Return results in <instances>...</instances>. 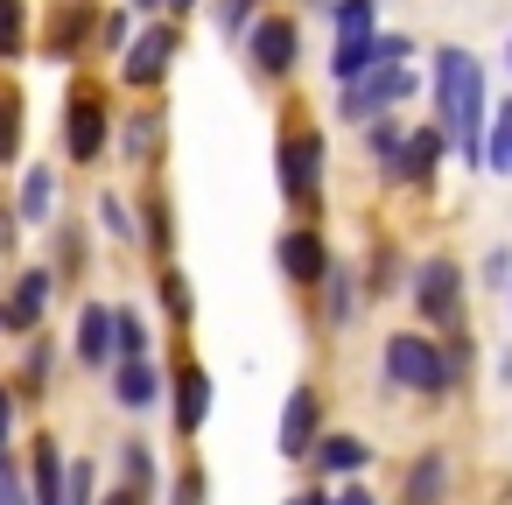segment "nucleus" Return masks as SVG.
I'll use <instances>...</instances> for the list:
<instances>
[{
    "instance_id": "obj_1",
    "label": "nucleus",
    "mask_w": 512,
    "mask_h": 505,
    "mask_svg": "<svg viewBox=\"0 0 512 505\" xmlns=\"http://www.w3.org/2000/svg\"><path fill=\"white\" fill-rule=\"evenodd\" d=\"M435 113H442V148H456L470 169L484 162V120H491V99H484V71L470 50H442L435 57Z\"/></svg>"
},
{
    "instance_id": "obj_2",
    "label": "nucleus",
    "mask_w": 512,
    "mask_h": 505,
    "mask_svg": "<svg viewBox=\"0 0 512 505\" xmlns=\"http://www.w3.org/2000/svg\"><path fill=\"white\" fill-rule=\"evenodd\" d=\"M407 57H414V43H407V36H379V64H372L365 78H351V85H344L337 113H344V120H372L379 106L414 99V71H407Z\"/></svg>"
},
{
    "instance_id": "obj_3",
    "label": "nucleus",
    "mask_w": 512,
    "mask_h": 505,
    "mask_svg": "<svg viewBox=\"0 0 512 505\" xmlns=\"http://www.w3.org/2000/svg\"><path fill=\"white\" fill-rule=\"evenodd\" d=\"M379 365H386V379L407 386V393H449V386H456V358H449L435 337H414V330L386 337Z\"/></svg>"
},
{
    "instance_id": "obj_4",
    "label": "nucleus",
    "mask_w": 512,
    "mask_h": 505,
    "mask_svg": "<svg viewBox=\"0 0 512 505\" xmlns=\"http://www.w3.org/2000/svg\"><path fill=\"white\" fill-rule=\"evenodd\" d=\"M246 50H253L260 78H288V71H295V57H302V29H295L288 15H267V22H253Z\"/></svg>"
},
{
    "instance_id": "obj_5",
    "label": "nucleus",
    "mask_w": 512,
    "mask_h": 505,
    "mask_svg": "<svg viewBox=\"0 0 512 505\" xmlns=\"http://www.w3.org/2000/svg\"><path fill=\"white\" fill-rule=\"evenodd\" d=\"M414 309H421L428 323H456V316H463V274H456L449 260H428V267L414 274Z\"/></svg>"
},
{
    "instance_id": "obj_6",
    "label": "nucleus",
    "mask_w": 512,
    "mask_h": 505,
    "mask_svg": "<svg viewBox=\"0 0 512 505\" xmlns=\"http://www.w3.org/2000/svg\"><path fill=\"white\" fill-rule=\"evenodd\" d=\"M316 162H323L316 134H281V190H288L295 204L316 197Z\"/></svg>"
},
{
    "instance_id": "obj_7",
    "label": "nucleus",
    "mask_w": 512,
    "mask_h": 505,
    "mask_svg": "<svg viewBox=\"0 0 512 505\" xmlns=\"http://www.w3.org/2000/svg\"><path fill=\"white\" fill-rule=\"evenodd\" d=\"M274 260H281V274L288 281H302V288H316L323 274H330V253H323V239L302 225V232H288L281 246H274Z\"/></svg>"
},
{
    "instance_id": "obj_8",
    "label": "nucleus",
    "mask_w": 512,
    "mask_h": 505,
    "mask_svg": "<svg viewBox=\"0 0 512 505\" xmlns=\"http://www.w3.org/2000/svg\"><path fill=\"white\" fill-rule=\"evenodd\" d=\"M316 449V386H295L288 407H281V456H309Z\"/></svg>"
},
{
    "instance_id": "obj_9",
    "label": "nucleus",
    "mask_w": 512,
    "mask_h": 505,
    "mask_svg": "<svg viewBox=\"0 0 512 505\" xmlns=\"http://www.w3.org/2000/svg\"><path fill=\"white\" fill-rule=\"evenodd\" d=\"M50 281H57V274H43V267L15 281V295L0 302V316H8V330H36V323H43V309H50Z\"/></svg>"
},
{
    "instance_id": "obj_10",
    "label": "nucleus",
    "mask_w": 512,
    "mask_h": 505,
    "mask_svg": "<svg viewBox=\"0 0 512 505\" xmlns=\"http://www.w3.org/2000/svg\"><path fill=\"white\" fill-rule=\"evenodd\" d=\"M169 57H176V29H148V36L127 50L120 71H127V85H155V78L169 71Z\"/></svg>"
},
{
    "instance_id": "obj_11",
    "label": "nucleus",
    "mask_w": 512,
    "mask_h": 505,
    "mask_svg": "<svg viewBox=\"0 0 512 505\" xmlns=\"http://www.w3.org/2000/svg\"><path fill=\"white\" fill-rule=\"evenodd\" d=\"M204 414H211V372H204V365H183V372H176V428L197 435Z\"/></svg>"
},
{
    "instance_id": "obj_12",
    "label": "nucleus",
    "mask_w": 512,
    "mask_h": 505,
    "mask_svg": "<svg viewBox=\"0 0 512 505\" xmlns=\"http://www.w3.org/2000/svg\"><path fill=\"white\" fill-rule=\"evenodd\" d=\"M442 484H449V456H442V449H421L414 470L400 477V498H407V505H442Z\"/></svg>"
},
{
    "instance_id": "obj_13",
    "label": "nucleus",
    "mask_w": 512,
    "mask_h": 505,
    "mask_svg": "<svg viewBox=\"0 0 512 505\" xmlns=\"http://www.w3.org/2000/svg\"><path fill=\"white\" fill-rule=\"evenodd\" d=\"M113 400H120V407H155V400H162V372H155L148 358H120V372H113Z\"/></svg>"
},
{
    "instance_id": "obj_14",
    "label": "nucleus",
    "mask_w": 512,
    "mask_h": 505,
    "mask_svg": "<svg viewBox=\"0 0 512 505\" xmlns=\"http://www.w3.org/2000/svg\"><path fill=\"white\" fill-rule=\"evenodd\" d=\"M64 141H71V155H78V162H92V155L106 148V113H99L92 99H78V106L64 113Z\"/></svg>"
},
{
    "instance_id": "obj_15",
    "label": "nucleus",
    "mask_w": 512,
    "mask_h": 505,
    "mask_svg": "<svg viewBox=\"0 0 512 505\" xmlns=\"http://www.w3.org/2000/svg\"><path fill=\"white\" fill-rule=\"evenodd\" d=\"M309 456H316V470H323V477H351V470H365V463H372V442H365V435H330V442H316Z\"/></svg>"
},
{
    "instance_id": "obj_16",
    "label": "nucleus",
    "mask_w": 512,
    "mask_h": 505,
    "mask_svg": "<svg viewBox=\"0 0 512 505\" xmlns=\"http://www.w3.org/2000/svg\"><path fill=\"white\" fill-rule=\"evenodd\" d=\"M435 155H442V134H435V127H414V134L400 141V155H393V162H400L393 176H407V183H428V176H435Z\"/></svg>"
},
{
    "instance_id": "obj_17",
    "label": "nucleus",
    "mask_w": 512,
    "mask_h": 505,
    "mask_svg": "<svg viewBox=\"0 0 512 505\" xmlns=\"http://www.w3.org/2000/svg\"><path fill=\"white\" fill-rule=\"evenodd\" d=\"M50 204H57V176L50 169H29L22 176V197H15V225H43Z\"/></svg>"
},
{
    "instance_id": "obj_18",
    "label": "nucleus",
    "mask_w": 512,
    "mask_h": 505,
    "mask_svg": "<svg viewBox=\"0 0 512 505\" xmlns=\"http://www.w3.org/2000/svg\"><path fill=\"white\" fill-rule=\"evenodd\" d=\"M78 358H85V365H106V358H113V309L92 302V309L78 316Z\"/></svg>"
},
{
    "instance_id": "obj_19",
    "label": "nucleus",
    "mask_w": 512,
    "mask_h": 505,
    "mask_svg": "<svg viewBox=\"0 0 512 505\" xmlns=\"http://www.w3.org/2000/svg\"><path fill=\"white\" fill-rule=\"evenodd\" d=\"M36 505H64V449L36 442Z\"/></svg>"
},
{
    "instance_id": "obj_20",
    "label": "nucleus",
    "mask_w": 512,
    "mask_h": 505,
    "mask_svg": "<svg viewBox=\"0 0 512 505\" xmlns=\"http://www.w3.org/2000/svg\"><path fill=\"white\" fill-rule=\"evenodd\" d=\"M372 15H379V0H330L337 43H351V36H372Z\"/></svg>"
},
{
    "instance_id": "obj_21",
    "label": "nucleus",
    "mask_w": 512,
    "mask_h": 505,
    "mask_svg": "<svg viewBox=\"0 0 512 505\" xmlns=\"http://www.w3.org/2000/svg\"><path fill=\"white\" fill-rule=\"evenodd\" d=\"M113 358H148V323L134 309H113Z\"/></svg>"
},
{
    "instance_id": "obj_22",
    "label": "nucleus",
    "mask_w": 512,
    "mask_h": 505,
    "mask_svg": "<svg viewBox=\"0 0 512 505\" xmlns=\"http://www.w3.org/2000/svg\"><path fill=\"white\" fill-rule=\"evenodd\" d=\"M22 36H29V0H0V57H22Z\"/></svg>"
},
{
    "instance_id": "obj_23",
    "label": "nucleus",
    "mask_w": 512,
    "mask_h": 505,
    "mask_svg": "<svg viewBox=\"0 0 512 505\" xmlns=\"http://www.w3.org/2000/svg\"><path fill=\"white\" fill-rule=\"evenodd\" d=\"M351 281H358V274H344V267H330V274L316 281V288H330V309H323L330 323H351V309H358V288H351Z\"/></svg>"
},
{
    "instance_id": "obj_24",
    "label": "nucleus",
    "mask_w": 512,
    "mask_h": 505,
    "mask_svg": "<svg viewBox=\"0 0 512 505\" xmlns=\"http://www.w3.org/2000/svg\"><path fill=\"white\" fill-rule=\"evenodd\" d=\"M120 477H127V491H134V498H148V491H155V463H148V442H127V449H120Z\"/></svg>"
},
{
    "instance_id": "obj_25",
    "label": "nucleus",
    "mask_w": 512,
    "mask_h": 505,
    "mask_svg": "<svg viewBox=\"0 0 512 505\" xmlns=\"http://www.w3.org/2000/svg\"><path fill=\"white\" fill-rule=\"evenodd\" d=\"M491 120H498V134L484 141V169H498V176H512V106H498Z\"/></svg>"
},
{
    "instance_id": "obj_26",
    "label": "nucleus",
    "mask_w": 512,
    "mask_h": 505,
    "mask_svg": "<svg viewBox=\"0 0 512 505\" xmlns=\"http://www.w3.org/2000/svg\"><path fill=\"white\" fill-rule=\"evenodd\" d=\"M92 491H99V470H92V463H85V456H78V463H71V470H64V505H99V498H92Z\"/></svg>"
},
{
    "instance_id": "obj_27",
    "label": "nucleus",
    "mask_w": 512,
    "mask_h": 505,
    "mask_svg": "<svg viewBox=\"0 0 512 505\" xmlns=\"http://www.w3.org/2000/svg\"><path fill=\"white\" fill-rule=\"evenodd\" d=\"M155 141H162V120H155V113H134V127H127V155H134V162H148V155H155Z\"/></svg>"
},
{
    "instance_id": "obj_28",
    "label": "nucleus",
    "mask_w": 512,
    "mask_h": 505,
    "mask_svg": "<svg viewBox=\"0 0 512 505\" xmlns=\"http://www.w3.org/2000/svg\"><path fill=\"white\" fill-rule=\"evenodd\" d=\"M15 148H22V113L0 99V162H15Z\"/></svg>"
},
{
    "instance_id": "obj_29",
    "label": "nucleus",
    "mask_w": 512,
    "mask_h": 505,
    "mask_svg": "<svg viewBox=\"0 0 512 505\" xmlns=\"http://www.w3.org/2000/svg\"><path fill=\"white\" fill-rule=\"evenodd\" d=\"M400 141H407V127H400V120H379V127H372V155H379V162H393V155H400Z\"/></svg>"
},
{
    "instance_id": "obj_30",
    "label": "nucleus",
    "mask_w": 512,
    "mask_h": 505,
    "mask_svg": "<svg viewBox=\"0 0 512 505\" xmlns=\"http://www.w3.org/2000/svg\"><path fill=\"white\" fill-rule=\"evenodd\" d=\"M99 218H106V232H113V239H134V211H127L120 197H99Z\"/></svg>"
},
{
    "instance_id": "obj_31",
    "label": "nucleus",
    "mask_w": 512,
    "mask_h": 505,
    "mask_svg": "<svg viewBox=\"0 0 512 505\" xmlns=\"http://www.w3.org/2000/svg\"><path fill=\"white\" fill-rule=\"evenodd\" d=\"M169 505H204V470H197V463L169 484Z\"/></svg>"
},
{
    "instance_id": "obj_32",
    "label": "nucleus",
    "mask_w": 512,
    "mask_h": 505,
    "mask_svg": "<svg viewBox=\"0 0 512 505\" xmlns=\"http://www.w3.org/2000/svg\"><path fill=\"white\" fill-rule=\"evenodd\" d=\"M162 302H169V316H190V281H183L176 267L162 274Z\"/></svg>"
},
{
    "instance_id": "obj_33",
    "label": "nucleus",
    "mask_w": 512,
    "mask_h": 505,
    "mask_svg": "<svg viewBox=\"0 0 512 505\" xmlns=\"http://www.w3.org/2000/svg\"><path fill=\"white\" fill-rule=\"evenodd\" d=\"M246 22H253V0H218V29L225 36H239Z\"/></svg>"
},
{
    "instance_id": "obj_34",
    "label": "nucleus",
    "mask_w": 512,
    "mask_h": 505,
    "mask_svg": "<svg viewBox=\"0 0 512 505\" xmlns=\"http://www.w3.org/2000/svg\"><path fill=\"white\" fill-rule=\"evenodd\" d=\"M0 505H29V491H22V477L0 463Z\"/></svg>"
},
{
    "instance_id": "obj_35",
    "label": "nucleus",
    "mask_w": 512,
    "mask_h": 505,
    "mask_svg": "<svg viewBox=\"0 0 512 505\" xmlns=\"http://www.w3.org/2000/svg\"><path fill=\"white\" fill-rule=\"evenodd\" d=\"M148 239L169 246V204H148Z\"/></svg>"
},
{
    "instance_id": "obj_36",
    "label": "nucleus",
    "mask_w": 512,
    "mask_h": 505,
    "mask_svg": "<svg viewBox=\"0 0 512 505\" xmlns=\"http://www.w3.org/2000/svg\"><path fill=\"white\" fill-rule=\"evenodd\" d=\"M8 421H15V393L0 386V463H8Z\"/></svg>"
},
{
    "instance_id": "obj_37",
    "label": "nucleus",
    "mask_w": 512,
    "mask_h": 505,
    "mask_svg": "<svg viewBox=\"0 0 512 505\" xmlns=\"http://www.w3.org/2000/svg\"><path fill=\"white\" fill-rule=\"evenodd\" d=\"M323 505H379V498H372V491H358V484H344V491H337V498H323Z\"/></svg>"
},
{
    "instance_id": "obj_38",
    "label": "nucleus",
    "mask_w": 512,
    "mask_h": 505,
    "mask_svg": "<svg viewBox=\"0 0 512 505\" xmlns=\"http://www.w3.org/2000/svg\"><path fill=\"white\" fill-rule=\"evenodd\" d=\"M99 505H141V498H134V491H113V498H99Z\"/></svg>"
},
{
    "instance_id": "obj_39",
    "label": "nucleus",
    "mask_w": 512,
    "mask_h": 505,
    "mask_svg": "<svg viewBox=\"0 0 512 505\" xmlns=\"http://www.w3.org/2000/svg\"><path fill=\"white\" fill-rule=\"evenodd\" d=\"M288 505H323V491H295V498H288Z\"/></svg>"
},
{
    "instance_id": "obj_40",
    "label": "nucleus",
    "mask_w": 512,
    "mask_h": 505,
    "mask_svg": "<svg viewBox=\"0 0 512 505\" xmlns=\"http://www.w3.org/2000/svg\"><path fill=\"white\" fill-rule=\"evenodd\" d=\"M134 8H169V0H134Z\"/></svg>"
},
{
    "instance_id": "obj_41",
    "label": "nucleus",
    "mask_w": 512,
    "mask_h": 505,
    "mask_svg": "<svg viewBox=\"0 0 512 505\" xmlns=\"http://www.w3.org/2000/svg\"><path fill=\"white\" fill-rule=\"evenodd\" d=\"M169 8H197V0H169Z\"/></svg>"
},
{
    "instance_id": "obj_42",
    "label": "nucleus",
    "mask_w": 512,
    "mask_h": 505,
    "mask_svg": "<svg viewBox=\"0 0 512 505\" xmlns=\"http://www.w3.org/2000/svg\"><path fill=\"white\" fill-rule=\"evenodd\" d=\"M0 330H8V316H0Z\"/></svg>"
},
{
    "instance_id": "obj_43",
    "label": "nucleus",
    "mask_w": 512,
    "mask_h": 505,
    "mask_svg": "<svg viewBox=\"0 0 512 505\" xmlns=\"http://www.w3.org/2000/svg\"><path fill=\"white\" fill-rule=\"evenodd\" d=\"M505 64H512V57H505Z\"/></svg>"
}]
</instances>
